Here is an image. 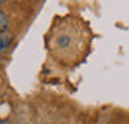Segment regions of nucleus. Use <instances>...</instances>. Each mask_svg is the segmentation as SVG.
Returning <instances> with one entry per match:
<instances>
[{
  "instance_id": "39448f33",
  "label": "nucleus",
  "mask_w": 129,
  "mask_h": 124,
  "mask_svg": "<svg viewBox=\"0 0 129 124\" xmlns=\"http://www.w3.org/2000/svg\"><path fill=\"white\" fill-rule=\"evenodd\" d=\"M3 2H5V0H0V3H3Z\"/></svg>"
},
{
  "instance_id": "7ed1b4c3",
  "label": "nucleus",
  "mask_w": 129,
  "mask_h": 124,
  "mask_svg": "<svg viewBox=\"0 0 129 124\" xmlns=\"http://www.w3.org/2000/svg\"><path fill=\"white\" fill-rule=\"evenodd\" d=\"M8 25H10L8 17H6V14L3 11H0V33H5L8 30Z\"/></svg>"
},
{
  "instance_id": "f257e3e1",
  "label": "nucleus",
  "mask_w": 129,
  "mask_h": 124,
  "mask_svg": "<svg viewBox=\"0 0 129 124\" xmlns=\"http://www.w3.org/2000/svg\"><path fill=\"white\" fill-rule=\"evenodd\" d=\"M87 46V33L79 21L66 19L54 27L49 35V47L54 55L64 61L77 60Z\"/></svg>"
},
{
  "instance_id": "20e7f679",
  "label": "nucleus",
  "mask_w": 129,
  "mask_h": 124,
  "mask_svg": "<svg viewBox=\"0 0 129 124\" xmlns=\"http://www.w3.org/2000/svg\"><path fill=\"white\" fill-rule=\"evenodd\" d=\"M0 124H10L8 121H0Z\"/></svg>"
},
{
  "instance_id": "f03ea898",
  "label": "nucleus",
  "mask_w": 129,
  "mask_h": 124,
  "mask_svg": "<svg viewBox=\"0 0 129 124\" xmlns=\"http://www.w3.org/2000/svg\"><path fill=\"white\" fill-rule=\"evenodd\" d=\"M11 41H13V35H10V33H5V35L0 36V52H3V50L8 49Z\"/></svg>"
}]
</instances>
